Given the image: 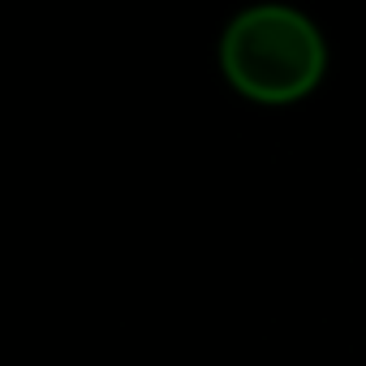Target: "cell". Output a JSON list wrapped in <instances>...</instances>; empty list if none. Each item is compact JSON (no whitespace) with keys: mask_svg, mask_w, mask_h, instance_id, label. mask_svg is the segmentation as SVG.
Instances as JSON below:
<instances>
[{"mask_svg":"<svg viewBox=\"0 0 366 366\" xmlns=\"http://www.w3.org/2000/svg\"><path fill=\"white\" fill-rule=\"evenodd\" d=\"M220 69L237 95L280 108L306 99L323 82L327 44L306 14L289 5H254L224 26Z\"/></svg>","mask_w":366,"mask_h":366,"instance_id":"1","label":"cell"}]
</instances>
